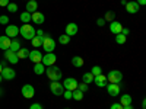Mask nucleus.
I'll return each mask as SVG.
<instances>
[{
  "label": "nucleus",
  "instance_id": "21",
  "mask_svg": "<svg viewBox=\"0 0 146 109\" xmlns=\"http://www.w3.org/2000/svg\"><path fill=\"white\" fill-rule=\"evenodd\" d=\"M44 71H45V66H44L42 63H36V64L34 66V73H35L36 76L44 74Z\"/></svg>",
  "mask_w": 146,
  "mask_h": 109
},
{
  "label": "nucleus",
  "instance_id": "40",
  "mask_svg": "<svg viewBox=\"0 0 146 109\" xmlns=\"http://www.w3.org/2000/svg\"><path fill=\"white\" fill-rule=\"evenodd\" d=\"M29 109H42V106H41L40 103H32Z\"/></svg>",
  "mask_w": 146,
  "mask_h": 109
},
{
  "label": "nucleus",
  "instance_id": "32",
  "mask_svg": "<svg viewBox=\"0 0 146 109\" xmlns=\"http://www.w3.org/2000/svg\"><path fill=\"white\" fill-rule=\"evenodd\" d=\"M104 19H105V20H110V22H113V20L115 19V13H114L113 10H108L107 13H105V18H104Z\"/></svg>",
  "mask_w": 146,
  "mask_h": 109
},
{
  "label": "nucleus",
  "instance_id": "13",
  "mask_svg": "<svg viewBox=\"0 0 146 109\" xmlns=\"http://www.w3.org/2000/svg\"><path fill=\"white\" fill-rule=\"evenodd\" d=\"M94 83H95L98 87H105L107 84H108L107 76H104L102 73H101V74H98V76H95V77H94Z\"/></svg>",
  "mask_w": 146,
  "mask_h": 109
},
{
  "label": "nucleus",
  "instance_id": "30",
  "mask_svg": "<svg viewBox=\"0 0 146 109\" xmlns=\"http://www.w3.org/2000/svg\"><path fill=\"white\" fill-rule=\"evenodd\" d=\"M31 41H32V45H34L35 48H40V47L42 45V39L40 38V36H36V35L34 36V38H32Z\"/></svg>",
  "mask_w": 146,
  "mask_h": 109
},
{
  "label": "nucleus",
  "instance_id": "22",
  "mask_svg": "<svg viewBox=\"0 0 146 109\" xmlns=\"http://www.w3.org/2000/svg\"><path fill=\"white\" fill-rule=\"evenodd\" d=\"M19 48H21V42H19L16 38H13V39L10 41L9 50H10V51H13V53H18V51H19Z\"/></svg>",
  "mask_w": 146,
  "mask_h": 109
},
{
  "label": "nucleus",
  "instance_id": "20",
  "mask_svg": "<svg viewBox=\"0 0 146 109\" xmlns=\"http://www.w3.org/2000/svg\"><path fill=\"white\" fill-rule=\"evenodd\" d=\"M36 9H38L36 0H28L27 2V12L28 13H34V12H36Z\"/></svg>",
  "mask_w": 146,
  "mask_h": 109
},
{
  "label": "nucleus",
  "instance_id": "41",
  "mask_svg": "<svg viewBox=\"0 0 146 109\" xmlns=\"http://www.w3.org/2000/svg\"><path fill=\"white\" fill-rule=\"evenodd\" d=\"M9 5V0H0V6L2 7H6Z\"/></svg>",
  "mask_w": 146,
  "mask_h": 109
},
{
  "label": "nucleus",
  "instance_id": "9",
  "mask_svg": "<svg viewBox=\"0 0 146 109\" xmlns=\"http://www.w3.org/2000/svg\"><path fill=\"white\" fill-rule=\"evenodd\" d=\"M6 33V36H9L10 39H13V38H16L18 36V33H19V28L16 26V25H6V31H5Z\"/></svg>",
  "mask_w": 146,
  "mask_h": 109
},
{
  "label": "nucleus",
  "instance_id": "7",
  "mask_svg": "<svg viewBox=\"0 0 146 109\" xmlns=\"http://www.w3.org/2000/svg\"><path fill=\"white\" fill-rule=\"evenodd\" d=\"M50 90L54 96H62L63 92H64V87H63V84L60 83V81H51L50 84Z\"/></svg>",
  "mask_w": 146,
  "mask_h": 109
},
{
  "label": "nucleus",
  "instance_id": "10",
  "mask_svg": "<svg viewBox=\"0 0 146 109\" xmlns=\"http://www.w3.org/2000/svg\"><path fill=\"white\" fill-rule=\"evenodd\" d=\"M107 90H108V95L110 96H118L120 95V90H121V87H120V84H115V83H108L107 84Z\"/></svg>",
  "mask_w": 146,
  "mask_h": 109
},
{
  "label": "nucleus",
  "instance_id": "23",
  "mask_svg": "<svg viewBox=\"0 0 146 109\" xmlns=\"http://www.w3.org/2000/svg\"><path fill=\"white\" fill-rule=\"evenodd\" d=\"M120 103L123 105V106H127V105H131V96L130 95H121V98H120Z\"/></svg>",
  "mask_w": 146,
  "mask_h": 109
},
{
  "label": "nucleus",
  "instance_id": "49",
  "mask_svg": "<svg viewBox=\"0 0 146 109\" xmlns=\"http://www.w3.org/2000/svg\"><path fill=\"white\" fill-rule=\"evenodd\" d=\"M66 109H70V108H66Z\"/></svg>",
  "mask_w": 146,
  "mask_h": 109
},
{
  "label": "nucleus",
  "instance_id": "18",
  "mask_svg": "<svg viewBox=\"0 0 146 109\" xmlns=\"http://www.w3.org/2000/svg\"><path fill=\"white\" fill-rule=\"evenodd\" d=\"M66 35H69V36H73V35H76L78 33V31H79V28H78V25L76 23H67L66 25Z\"/></svg>",
  "mask_w": 146,
  "mask_h": 109
},
{
  "label": "nucleus",
  "instance_id": "33",
  "mask_svg": "<svg viewBox=\"0 0 146 109\" xmlns=\"http://www.w3.org/2000/svg\"><path fill=\"white\" fill-rule=\"evenodd\" d=\"M91 73H92V76L95 77V76L101 74V73H102V68H101L100 66H94V67H92V70H91Z\"/></svg>",
  "mask_w": 146,
  "mask_h": 109
},
{
  "label": "nucleus",
  "instance_id": "6",
  "mask_svg": "<svg viewBox=\"0 0 146 109\" xmlns=\"http://www.w3.org/2000/svg\"><path fill=\"white\" fill-rule=\"evenodd\" d=\"M56 60H57V55L54 53H47L45 55H42V64L45 67H50V66H54L56 64Z\"/></svg>",
  "mask_w": 146,
  "mask_h": 109
},
{
  "label": "nucleus",
  "instance_id": "15",
  "mask_svg": "<svg viewBox=\"0 0 146 109\" xmlns=\"http://www.w3.org/2000/svg\"><path fill=\"white\" fill-rule=\"evenodd\" d=\"M31 20L34 23H36V25H41V23H44L45 18H44V13H41V12H34V13H31Z\"/></svg>",
  "mask_w": 146,
  "mask_h": 109
},
{
  "label": "nucleus",
  "instance_id": "27",
  "mask_svg": "<svg viewBox=\"0 0 146 109\" xmlns=\"http://www.w3.org/2000/svg\"><path fill=\"white\" fill-rule=\"evenodd\" d=\"M72 99H75V100H82L83 99V93L79 90V89H76V90H73L72 92Z\"/></svg>",
  "mask_w": 146,
  "mask_h": 109
},
{
  "label": "nucleus",
  "instance_id": "24",
  "mask_svg": "<svg viewBox=\"0 0 146 109\" xmlns=\"http://www.w3.org/2000/svg\"><path fill=\"white\" fill-rule=\"evenodd\" d=\"M16 55H18L19 60H22V58H28V55H29V50H28V48H19V51L16 53Z\"/></svg>",
  "mask_w": 146,
  "mask_h": 109
},
{
  "label": "nucleus",
  "instance_id": "37",
  "mask_svg": "<svg viewBox=\"0 0 146 109\" xmlns=\"http://www.w3.org/2000/svg\"><path fill=\"white\" fill-rule=\"evenodd\" d=\"M0 23H2V25H7V23H9V18L6 15L0 16Z\"/></svg>",
  "mask_w": 146,
  "mask_h": 109
},
{
  "label": "nucleus",
  "instance_id": "38",
  "mask_svg": "<svg viewBox=\"0 0 146 109\" xmlns=\"http://www.w3.org/2000/svg\"><path fill=\"white\" fill-rule=\"evenodd\" d=\"M110 109H123V105H121L120 102H117V103H113Z\"/></svg>",
  "mask_w": 146,
  "mask_h": 109
},
{
  "label": "nucleus",
  "instance_id": "36",
  "mask_svg": "<svg viewBox=\"0 0 146 109\" xmlns=\"http://www.w3.org/2000/svg\"><path fill=\"white\" fill-rule=\"evenodd\" d=\"M62 96H63L64 99H67V100H69V99H72V90H64Z\"/></svg>",
  "mask_w": 146,
  "mask_h": 109
},
{
  "label": "nucleus",
  "instance_id": "12",
  "mask_svg": "<svg viewBox=\"0 0 146 109\" xmlns=\"http://www.w3.org/2000/svg\"><path fill=\"white\" fill-rule=\"evenodd\" d=\"M15 76H16V73H15L13 68L3 67V70H2V77H3V80H13Z\"/></svg>",
  "mask_w": 146,
  "mask_h": 109
},
{
  "label": "nucleus",
  "instance_id": "47",
  "mask_svg": "<svg viewBox=\"0 0 146 109\" xmlns=\"http://www.w3.org/2000/svg\"><path fill=\"white\" fill-rule=\"evenodd\" d=\"M3 80V77H2V74H0V81H2Z\"/></svg>",
  "mask_w": 146,
  "mask_h": 109
},
{
  "label": "nucleus",
  "instance_id": "45",
  "mask_svg": "<svg viewBox=\"0 0 146 109\" xmlns=\"http://www.w3.org/2000/svg\"><path fill=\"white\" fill-rule=\"evenodd\" d=\"M123 109H133L131 105H127V106H123Z\"/></svg>",
  "mask_w": 146,
  "mask_h": 109
},
{
  "label": "nucleus",
  "instance_id": "42",
  "mask_svg": "<svg viewBox=\"0 0 146 109\" xmlns=\"http://www.w3.org/2000/svg\"><path fill=\"white\" fill-rule=\"evenodd\" d=\"M121 33H123L124 36H127V35L130 33V31H129V28H123V29H121Z\"/></svg>",
  "mask_w": 146,
  "mask_h": 109
},
{
  "label": "nucleus",
  "instance_id": "3",
  "mask_svg": "<svg viewBox=\"0 0 146 109\" xmlns=\"http://www.w3.org/2000/svg\"><path fill=\"white\" fill-rule=\"evenodd\" d=\"M107 80L108 83H115V84H120V81L123 80V73L120 70H111L107 74Z\"/></svg>",
  "mask_w": 146,
  "mask_h": 109
},
{
  "label": "nucleus",
  "instance_id": "48",
  "mask_svg": "<svg viewBox=\"0 0 146 109\" xmlns=\"http://www.w3.org/2000/svg\"><path fill=\"white\" fill-rule=\"evenodd\" d=\"M2 90H3V89H0V95H2V93H3V92H2Z\"/></svg>",
  "mask_w": 146,
  "mask_h": 109
},
{
  "label": "nucleus",
  "instance_id": "46",
  "mask_svg": "<svg viewBox=\"0 0 146 109\" xmlns=\"http://www.w3.org/2000/svg\"><path fill=\"white\" fill-rule=\"evenodd\" d=\"M2 70H3V66H2V64H0V74H2Z\"/></svg>",
  "mask_w": 146,
  "mask_h": 109
},
{
  "label": "nucleus",
  "instance_id": "39",
  "mask_svg": "<svg viewBox=\"0 0 146 109\" xmlns=\"http://www.w3.org/2000/svg\"><path fill=\"white\" fill-rule=\"evenodd\" d=\"M96 25H98V26H104V25H105V19L100 18L98 20H96Z\"/></svg>",
  "mask_w": 146,
  "mask_h": 109
},
{
  "label": "nucleus",
  "instance_id": "11",
  "mask_svg": "<svg viewBox=\"0 0 146 109\" xmlns=\"http://www.w3.org/2000/svg\"><path fill=\"white\" fill-rule=\"evenodd\" d=\"M28 58L31 60V61H32L34 64L41 63V61H42V53H41V51H38V50H32V51H29Z\"/></svg>",
  "mask_w": 146,
  "mask_h": 109
},
{
  "label": "nucleus",
  "instance_id": "31",
  "mask_svg": "<svg viewBox=\"0 0 146 109\" xmlns=\"http://www.w3.org/2000/svg\"><path fill=\"white\" fill-rule=\"evenodd\" d=\"M126 39H127V36H124L123 33H117L115 35V42L117 44H126Z\"/></svg>",
  "mask_w": 146,
  "mask_h": 109
},
{
  "label": "nucleus",
  "instance_id": "26",
  "mask_svg": "<svg viewBox=\"0 0 146 109\" xmlns=\"http://www.w3.org/2000/svg\"><path fill=\"white\" fill-rule=\"evenodd\" d=\"M72 64H73V67H82V66H83V58L79 57V55L73 57V58H72Z\"/></svg>",
  "mask_w": 146,
  "mask_h": 109
},
{
  "label": "nucleus",
  "instance_id": "17",
  "mask_svg": "<svg viewBox=\"0 0 146 109\" xmlns=\"http://www.w3.org/2000/svg\"><path fill=\"white\" fill-rule=\"evenodd\" d=\"M121 29H123V25H121L120 22H117V20L110 22V31H111L114 35H117V33H121Z\"/></svg>",
  "mask_w": 146,
  "mask_h": 109
},
{
  "label": "nucleus",
  "instance_id": "34",
  "mask_svg": "<svg viewBox=\"0 0 146 109\" xmlns=\"http://www.w3.org/2000/svg\"><path fill=\"white\" fill-rule=\"evenodd\" d=\"M6 7H7V10L10 12V13H15V12H18V5H16V3H10V2H9V5H7Z\"/></svg>",
  "mask_w": 146,
  "mask_h": 109
},
{
  "label": "nucleus",
  "instance_id": "16",
  "mask_svg": "<svg viewBox=\"0 0 146 109\" xmlns=\"http://www.w3.org/2000/svg\"><path fill=\"white\" fill-rule=\"evenodd\" d=\"M5 58L7 60V61H9L10 64H16V63L19 61V58H18L16 53L10 51V50H6V51H5Z\"/></svg>",
  "mask_w": 146,
  "mask_h": 109
},
{
  "label": "nucleus",
  "instance_id": "28",
  "mask_svg": "<svg viewBox=\"0 0 146 109\" xmlns=\"http://www.w3.org/2000/svg\"><path fill=\"white\" fill-rule=\"evenodd\" d=\"M58 42L62 44V45H67V44L70 42V36H69V35H66V33L60 35V36H58Z\"/></svg>",
  "mask_w": 146,
  "mask_h": 109
},
{
  "label": "nucleus",
  "instance_id": "25",
  "mask_svg": "<svg viewBox=\"0 0 146 109\" xmlns=\"http://www.w3.org/2000/svg\"><path fill=\"white\" fill-rule=\"evenodd\" d=\"M92 81H94V76H92V73H91V71L85 73V74L82 76V83L89 84V83H92Z\"/></svg>",
  "mask_w": 146,
  "mask_h": 109
},
{
  "label": "nucleus",
  "instance_id": "14",
  "mask_svg": "<svg viewBox=\"0 0 146 109\" xmlns=\"http://www.w3.org/2000/svg\"><path fill=\"white\" fill-rule=\"evenodd\" d=\"M139 5L136 3V0H133V2H127L126 3V10H127V13H130V15H135V13H137L139 12Z\"/></svg>",
  "mask_w": 146,
  "mask_h": 109
},
{
  "label": "nucleus",
  "instance_id": "44",
  "mask_svg": "<svg viewBox=\"0 0 146 109\" xmlns=\"http://www.w3.org/2000/svg\"><path fill=\"white\" fill-rule=\"evenodd\" d=\"M142 109H146V99L142 100Z\"/></svg>",
  "mask_w": 146,
  "mask_h": 109
},
{
  "label": "nucleus",
  "instance_id": "1",
  "mask_svg": "<svg viewBox=\"0 0 146 109\" xmlns=\"http://www.w3.org/2000/svg\"><path fill=\"white\" fill-rule=\"evenodd\" d=\"M45 73H47V77L51 81H60V79L63 77L62 70H60L58 67H56V64L50 66V67H45Z\"/></svg>",
  "mask_w": 146,
  "mask_h": 109
},
{
  "label": "nucleus",
  "instance_id": "35",
  "mask_svg": "<svg viewBox=\"0 0 146 109\" xmlns=\"http://www.w3.org/2000/svg\"><path fill=\"white\" fill-rule=\"evenodd\" d=\"M78 89L82 92V93H85V92H88L89 89H88V84H85V83H80V84H78Z\"/></svg>",
  "mask_w": 146,
  "mask_h": 109
},
{
  "label": "nucleus",
  "instance_id": "2",
  "mask_svg": "<svg viewBox=\"0 0 146 109\" xmlns=\"http://www.w3.org/2000/svg\"><path fill=\"white\" fill-rule=\"evenodd\" d=\"M35 29H34V26L32 25H29V23H23V25L21 26V29H19V33L23 36L25 39H32L34 36H35Z\"/></svg>",
  "mask_w": 146,
  "mask_h": 109
},
{
  "label": "nucleus",
  "instance_id": "19",
  "mask_svg": "<svg viewBox=\"0 0 146 109\" xmlns=\"http://www.w3.org/2000/svg\"><path fill=\"white\" fill-rule=\"evenodd\" d=\"M10 41H12V39L9 38V36H6V35H2V36H0V50H3V51L9 50Z\"/></svg>",
  "mask_w": 146,
  "mask_h": 109
},
{
  "label": "nucleus",
  "instance_id": "8",
  "mask_svg": "<svg viewBox=\"0 0 146 109\" xmlns=\"http://www.w3.org/2000/svg\"><path fill=\"white\" fill-rule=\"evenodd\" d=\"M21 93L23 98H27V99H32L34 98V95H35V89L32 84H25L22 89H21Z\"/></svg>",
  "mask_w": 146,
  "mask_h": 109
},
{
  "label": "nucleus",
  "instance_id": "4",
  "mask_svg": "<svg viewBox=\"0 0 146 109\" xmlns=\"http://www.w3.org/2000/svg\"><path fill=\"white\" fill-rule=\"evenodd\" d=\"M41 47L44 48V51H45V53H53V51H54V48H56V42H54V39L51 38V36H45Z\"/></svg>",
  "mask_w": 146,
  "mask_h": 109
},
{
  "label": "nucleus",
  "instance_id": "43",
  "mask_svg": "<svg viewBox=\"0 0 146 109\" xmlns=\"http://www.w3.org/2000/svg\"><path fill=\"white\" fill-rule=\"evenodd\" d=\"M136 3H137L139 6H145V5H146V0H136Z\"/></svg>",
  "mask_w": 146,
  "mask_h": 109
},
{
  "label": "nucleus",
  "instance_id": "5",
  "mask_svg": "<svg viewBox=\"0 0 146 109\" xmlns=\"http://www.w3.org/2000/svg\"><path fill=\"white\" fill-rule=\"evenodd\" d=\"M63 84V87H64V90H76L78 89V80L76 79H73V77H67V79H64V81L62 83Z\"/></svg>",
  "mask_w": 146,
  "mask_h": 109
},
{
  "label": "nucleus",
  "instance_id": "29",
  "mask_svg": "<svg viewBox=\"0 0 146 109\" xmlns=\"http://www.w3.org/2000/svg\"><path fill=\"white\" fill-rule=\"evenodd\" d=\"M21 20H22L23 23H29V22H31V13H28L27 10L22 12V13H21Z\"/></svg>",
  "mask_w": 146,
  "mask_h": 109
}]
</instances>
